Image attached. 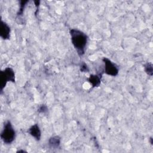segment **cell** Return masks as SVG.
Masks as SVG:
<instances>
[{"mask_svg": "<svg viewBox=\"0 0 153 153\" xmlns=\"http://www.w3.org/2000/svg\"><path fill=\"white\" fill-rule=\"evenodd\" d=\"M38 112L39 113H41V114H45L48 112V107L46 105L42 104L38 108Z\"/></svg>", "mask_w": 153, "mask_h": 153, "instance_id": "obj_11", "label": "cell"}, {"mask_svg": "<svg viewBox=\"0 0 153 153\" xmlns=\"http://www.w3.org/2000/svg\"><path fill=\"white\" fill-rule=\"evenodd\" d=\"M149 142H150V143H151V145L153 144V141H152V137H150V139H149Z\"/></svg>", "mask_w": 153, "mask_h": 153, "instance_id": "obj_14", "label": "cell"}, {"mask_svg": "<svg viewBox=\"0 0 153 153\" xmlns=\"http://www.w3.org/2000/svg\"><path fill=\"white\" fill-rule=\"evenodd\" d=\"M61 139L59 136L51 137L48 140V144L51 148L56 149L60 146Z\"/></svg>", "mask_w": 153, "mask_h": 153, "instance_id": "obj_8", "label": "cell"}, {"mask_svg": "<svg viewBox=\"0 0 153 153\" xmlns=\"http://www.w3.org/2000/svg\"><path fill=\"white\" fill-rule=\"evenodd\" d=\"M27 133L34 137L36 140H39L41 137V131L38 124H33L27 130Z\"/></svg>", "mask_w": 153, "mask_h": 153, "instance_id": "obj_6", "label": "cell"}, {"mask_svg": "<svg viewBox=\"0 0 153 153\" xmlns=\"http://www.w3.org/2000/svg\"><path fill=\"white\" fill-rule=\"evenodd\" d=\"M80 71L82 72H89V68L87 66V65L82 62L80 65Z\"/></svg>", "mask_w": 153, "mask_h": 153, "instance_id": "obj_12", "label": "cell"}, {"mask_svg": "<svg viewBox=\"0 0 153 153\" xmlns=\"http://www.w3.org/2000/svg\"><path fill=\"white\" fill-rule=\"evenodd\" d=\"M16 152H27L25 150H22V149H20V150H18Z\"/></svg>", "mask_w": 153, "mask_h": 153, "instance_id": "obj_13", "label": "cell"}, {"mask_svg": "<svg viewBox=\"0 0 153 153\" xmlns=\"http://www.w3.org/2000/svg\"><path fill=\"white\" fill-rule=\"evenodd\" d=\"M72 45L76 50L78 54L82 56L85 53V49L88 41L86 33L78 29H71L69 30Z\"/></svg>", "mask_w": 153, "mask_h": 153, "instance_id": "obj_1", "label": "cell"}, {"mask_svg": "<svg viewBox=\"0 0 153 153\" xmlns=\"http://www.w3.org/2000/svg\"><path fill=\"white\" fill-rule=\"evenodd\" d=\"M102 60L105 64L103 70L104 73L112 76H115L118 74L119 69L118 66L110 59L106 57H103L102 59Z\"/></svg>", "mask_w": 153, "mask_h": 153, "instance_id": "obj_4", "label": "cell"}, {"mask_svg": "<svg viewBox=\"0 0 153 153\" xmlns=\"http://www.w3.org/2000/svg\"><path fill=\"white\" fill-rule=\"evenodd\" d=\"M1 93H2L4 88L8 82H15V73L14 70L10 67H7L1 72Z\"/></svg>", "mask_w": 153, "mask_h": 153, "instance_id": "obj_3", "label": "cell"}, {"mask_svg": "<svg viewBox=\"0 0 153 153\" xmlns=\"http://www.w3.org/2000/svg\"><path fill=\"white\" fill-rule=\"evenodd\" d=\"M144 69L145 72L149 76H152L153 75V66L151 63L148 62L144 65Z\"/></svg>", "mask_w": 153, "mask_h": 153, "instance_id": "obj_9", "label": "cell"}, {"mask_svg": "<svg viewBox=\"0 0 153 153\" xmlns=\"http://www.w3.org/2000/svg\"><path fill=\"white\" fill-rule=\"evenodd\" d=\"M29 1H21L20 2V8H19V10L17 13V16H22L23 13V11H24V9L26 5V4Z\"/></svg>", "mask_w": 153, "mask_h": 153, "instance_id": "obj_10", "label": "cell"}, {"mask_svg": "<svg viewBox=\"0 0 153 153\" xmlns=\"http://www.w3.org/2000/svg\"><path fill=\"white\" fill-rule=\"evenodd\" d=\"M16 131L14 129L11 123L7 121L4 125L3 130L1 133V138L5 144L11 143L15 139Z\"/></svg>", "mask_w": 153, "mask_h": 153, "instance_id": "obj_2", "label": "cell"}, {"mask_svg": "<svg viewBox=\"0 0 153 153\" xmlns=\"http://www.w3.org/2000/svg\"><path fill=\"white\" fill-rule=\"evenodd\" d=\"M102 74H91L90 75L88 78L87 79L88 82L91 84L92 87H98L100 85L101 83V78H102Z\"/></svg>", "mask_w": 153, "mask_h": 153, "instance_id": "obj_7", "label": "cell"}, {"mask_svg": "<svg viewBox=\"0 0 153 153\" xmlns=\"http://www.w3.org/2000/svg\"><path fill=\"white\" fill-rule=\"evenodd\" d=\"M10 32L11 29L10 26L7 23L2 21H1L0 25V36L3 39H9L10 38Z\"/></svg>", "mask_w": 153, "mask_h": 153, "instance_id": "obj_5", "label": "cell"}]
</instances>
